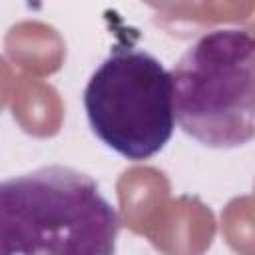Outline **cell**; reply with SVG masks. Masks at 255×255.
<instances>
[{
  "mask_svg": "<svg viewBox=\"0 0 255 255\" xmlns=\"http://www.w3.org/2000/svg\"><path fill=\"white\" fill-rule=\"evenodd\" d=\"M120 217L94 177L44 165L0 181V253L110 255Z\"/></svg>",
  "mask_w": 255,
  "mask_h": 255,
  "instance_id": "cell-1",
  "label": "cell"
},
{
  "mask_svg": "<svg viewBox=\"0 0 255 255\" xmlns=\"http://www.w3.org/2000/svg\"><path fill=\"white\" fill-rule=\"evenodd\" d=\"M84 110L102 143L126 159H149L173 135L171 74L153 54L118 46L90 76Z\"/></svg>",
  "mask_w": 255,
  "mask_h": 255,
  "instance_id": "cell-3",
  "label": "cell"
},
{
  "mask_svg": "<svg viewBox=\"0 0 255 255\" xmlns=\"http://www.w3.org/2000/svg\"><path fill=\"white\" fill-rule=\"evenodd\" d=\"M255 40L239 28H219L197 38L171 74L173 112L195 141L229 149L255 133Z\"/></svg>",
  "mask_w": 255,
  "mask_h": 255,
  "instance_id": "cell-2",
  "label": "cell"
}]
</instances>
